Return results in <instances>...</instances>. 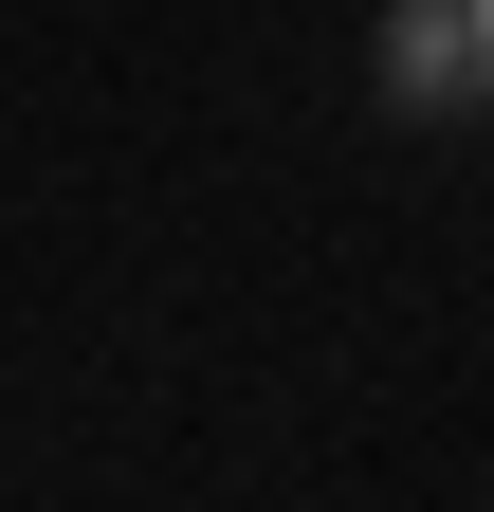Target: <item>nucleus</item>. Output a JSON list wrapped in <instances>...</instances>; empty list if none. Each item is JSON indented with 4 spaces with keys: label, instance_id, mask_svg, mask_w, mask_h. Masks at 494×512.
<instances>
[{
    "label": "nucleus",
    "instance_id": "nucleus-1",
    "mask_svg": "<svg viewBox=\"0 0 494 512\" xmlns=\"http://www.w3.org/2000/svg\"><path fill=\"white\" fill-rule=\"evenodd\" d=\"M476 55H494V0H421L403 19V74L421 92H476Z\"/></svg>",
    "mask_w": 494,
    "mask_h": 512
}]
</instances>
